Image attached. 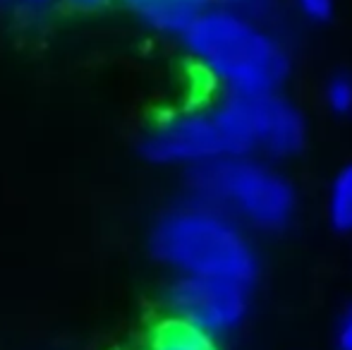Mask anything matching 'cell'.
I'll return each instance as SVG.
<instances>
[{
    "mask_svg": "<svg viewBox=\"0 0 352 350\" xmlns=\"http://www.w3.org/2000/svg\"><path fill=\"white\" fill-rule=\"evenodd\" d=\"M125 3H130V5H135V8H137V5H140L142 0H125Z\"/></svg>",
    "mask_w": 352,
    "mask_h": 350,
    "instance_id": "obj_16",
    "label": "cell"
},
{
    "mask_svg": "<svg viewBox=\"0 0 352 350\" xmlns=\"http://www.w3.org/2000/svg\"><path fill=\"white\" fill-rule=\"evenodd\" d=\"M336 348L352 350V305L345 309V314L338 322V329H336Z\"/></svg>",
    "mask_w": 352,
    "mask_h": 350,
    "instance_id": "obj_13",
    "label": "cell"
},
{
    "mask_svg": "<svg viewBox=\"0 0 352 350\" xmlns=\"http://www.w3.org/2000/svg\"><path fill=\"white\" fill-rule=\"evenodd\" d=\"M213 108L240 140L247 154L285 161L295 159L307 146L309 130L305 113L280 91L226 94Z\"/></svg>",
    "mask_w": 352,
    "mask_h": 350,
    "instance_id": "obj_4",
    "label": "cell"
},
{
    "mask_svg": "<svg viewBox=\"0 0 352 350\" xmlns=\"http://www.w3.org/2000/svg\"><path fill=\"white\" fill-rule=\"evenodd\" d=\"M213 5L216 0H142L137 12L151 29L182 39L187 29Z\"/></svg>",
    "mask_w": 352,
    "mask_h": 350,
    "instance_id": "obj_7",
    "label": "cell"
},
{
    "mask_svg": "<svg viewBox=\"0 0 352 350\" xmlns=\"http://www.w3.org/2000/svg\"><path fill=\"white\" fill-rule=\"evenodd\" d=\"M27 3H32V5H43V3H51V0H27Z\"/></svg>",
    "mask_w": 352,
    "mask_h": 350,
    "instance_id": "obj_15",
    "label": "cell"
},
{
    "mask_svg": "<svg viewBox=\"0 0 352 350\" xmlns=\"http://www.w3.org/2000/svg\"><path fill=\"white\" fill-rule=\"evenodd\" d=\"M146 350H221V338L168 314L146 336Z\"/></svg>",
    "mask_w": 352,
    "mask_h": 350,
    "instance_id": "obj_8",
    "label": "cell"
},
{
    "mask_svg": "<svg viewBox=\"0 0 352 350\" xmlns=\"http://www.w3.org/2000/svg\"><path fill=\"white\" fill-rule=\"evenodd\" d=\"M326 219L340 235H352V164L333 175L326 195Z\"/></svg>",
    "mask_w": 352,
    "mask_h": 350,
    "instance_id": "obj_9",
    "label": "cell"
},
{
    "mask_svg": "<svg viewBox=\"0 0 352 350\" xmlns=\"http://www.w3.org/2000/svg\"><path fill=\"white\" fill-rule=\"evenodd\" d=\"M192 61L226 94H274L290 77V53L264 22L213 5L182 36Z\"/></svg>",
    "mask_w": 352,
    "mask_h": 350,
    "instance_id": "obj_1",
    "label": "cell"
},
{
    "mask_svg": "<svg viewBox=\"0 0 352 350\" xmlns=\"http://www.w3.org/2000/svg\"><path fill=\"white\" fill-rule=\"evenodd\" d=\"M142 154L158 166H197L247 154L216 108L177 111L156 120L142 137Z\"/></svg>",
    "mask_w": 352,
    "mask_h": 350,
    "instance_id": "obj_5",
    "label": "cell"
},
{
    "mask_svg": "<svg viewBox=\"0 0 352 350\" xmlns=\"http://www.w3.org/2000/svg\"><path fill=\"white\" fill-rule=\"evenodd\" d=\"M65 3L74 10H98L111 0H65Z\"/></svg>",
    "mask_w": 352,
    "mask_h": 350,
    "instance_id": "obj_14",
    "label": "cell"
},
{
    "mask_svg": "<svg viewBox=\"0 0 352 350\" xmlns=\"http://www.w3.org/2000/svg\"><path fill=\"white\" fill-rule=\"evenodd\" d=\"M324 101L331 113L336 116H350L352 113V77L350 75H333L326 82Z\"/></svg>",
    "mask_w": 352,
    "mask_h": 350,
    "instance_id": "obj_10",
    "label": "cell"
},
{
    "mask_svg": "<svg viewBox=\"0 0 352 350\" xmlns=\"http://www.w3.org/2000/svg\"><path fill=\"white\" fill-rule=\"evenodd\" d=\"M190 199L204 201L259 233H280L295 221L300 197L264 156H228L190 168Z\"/></svg>",
    "mask_w": 352,
    "mask_h": 350,
    "instance_id": "obj_3",
    "label": "cell"
},
{
    "mask_svg": "<svg viewBox=\"0 0 352 350\" xmlns=\"http://www.w3.org/2000/svg\"><path fill=\"white\" fill-rule=\"evenodd\" d=\"M151 252L177 276H211L245 285L259 276V254L245 226L197 199L166 211L156 221Z\"/></svg>",
    "mask_w": 352,
    "mask_h": 350,
    "instance_id": "obj_2",
    "label": "cell"
},
{
    "mask_svg": "<svg viewBox=\"0 0 352 350\" xmlns=\"http://www.w3.org/2000/svg\"><path fill=\"white\" fill-rule=\"evenodd\" d=\"M252 285L211 276H177L166 293L168 314L223 338L245 324Z\"/></svg>",
    "mask_w": 352,
    "mask_h": 350,
    "instance_id": "obj_6",
    "label": "cell"
},
{
    "mask_svg": "<svg viewBox=\"0 0 352 350\" xmlns=\"http://www.w3.org/2000/svg\"><path fill=\"white\" fill-rule=\"evenodd\" d=\"M216 5L223 10L242 14V17H250L266 24L274 17L276 8H278V0H216Z\"/></svg>",
    "mask_w": 352,
    "mask_h": 350,
    "instance_id": "obj_11",
    "label": "cell"
},
{
    "mask_svg": "<svg viewBox=\"0 0 352 350\" xmlns=\"http://www.w3.org/2000/svg\"><path fill=\"white\" fill-rule=\"evenodd\" d=\"M297 8V12L307 19V22L324 24L333 17L336 0H292Z\"/></svg>",
    "mask_w": 352,
    "mask_h": 350,
    "instance_id": "obj_12",
    "label": "cell"
}]
</instances>
